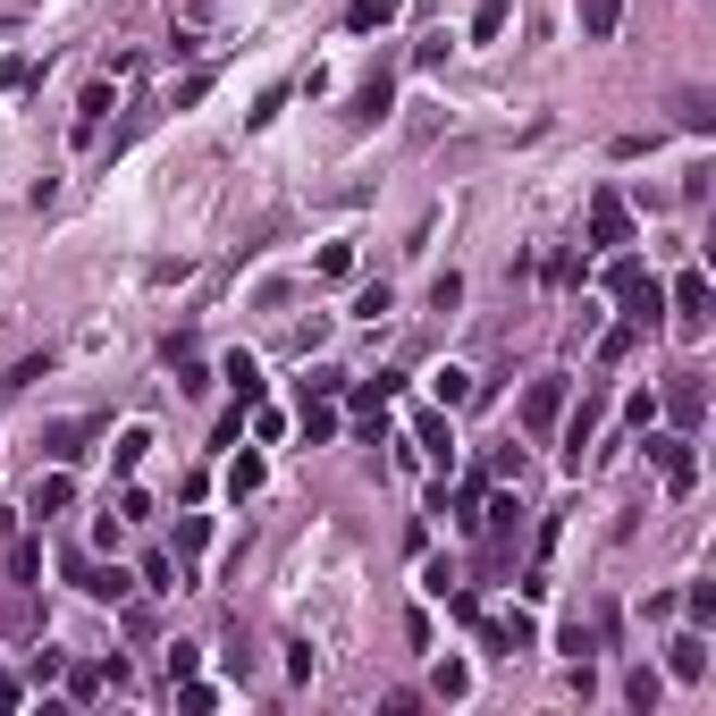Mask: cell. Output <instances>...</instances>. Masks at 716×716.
Returning <instances> with one entry per match:
<instances>
[{
	"mask_svg": "<svg viewBox=\"0 0 716 716\" xmlns=\"http://www.w3.org/2000/svg\"><path fill=\"white\" fill-rule=\"evenodd\" d=\"M666 304H675V321H683V329H708V270H683V279L666 287Z\"/></svg>",
	"mask_w": 716,
	"mask_h": 716,
	"instance_id": "4",
	"label": "cell"
},
{
	"mask_svg": "<svg viewBox=\"0 0 716 716\" xmlns=\"http://www.w3.org/2000/svg\"><path fill=\"white\" fill-rule=\"evenodd\" d=\"M556 422H565V464L582 472V447L598 439V422H607V405H598V396H582V405H573V413H556Z\"/></svg>",
	"mask_w": 716,
	"mask_h": 716,
	"instance_id": "3",
	"label": "cell"
},
{
	"mask_svg": "<svg viewBox=\"0 0 716 716\" xmlns=\"http://www.w3.org/2000/svg\"><path fill=\"white\" fill-rule=\"evenodd\" d=\"M430 691H439V700H464V691H472V666H464V657H447V666L430 675Z\"/></svg>",
	"mask_w": 716,
	"mask_h": 716,
	"instance_id": "16",
	"label": "cell"
},
{
	"mask_svg": "<svg viewBox=\"0 0 716 716\" xmlns=\"http://www.w3.org/2000/svg\"><path fill=\"white\" fill-rule=\"evenodd\" d=\"M666 666H675L683 683H700V675H708V641H700V632H683V641L666 650Z\"/></svg>",
	"mask_w": 716,
	"mask_h": 716,
	"instance_id": "12",
	"label": "cell"
},
{
	"mask_svg": "<svg viewBox=\"0 0 716 716\" xmlns=\"http://www.w3.org/2000/svg\"><path fill=\"white\" fill-rule=\"evenodd\" d=\"M650 464L666 472V489H675V497H683V489L700 481V464H691V447H683V439H650Z\"/></svg>",
	"mask_w": 716,
	"mask_h": 716,
	"instance_id": "5",
	"label": "cell"
},
{
	"mask_svg": "<svg viewBox=\"0 0 716 716\" xmlns=\"http://www.w3.org/2000/svg\"><path fill=\"white\" fill-rule=\"evenodd\" d=\"M177 708H186V716H211V708H220V691H211V683H186V691H177Z\"/></svg>",
	"mask_w": 716,
	"mask_h": 716,
	"instance_id": "26",
	"label": "cell"
},
{
	"mask_svg": "<svg viewBox=\"0 0 716 716\" xmlns=\"http://www.w3.org/2000/svg\"><path fill=\"white\" fill-rule=\"evenodd\" d=\"M101 110H110V85L85 94V110H76V144H94V135H101Z\"/></svg>",
	"mask_w": 716,
	"mask_h": 716,
	"instance_id": "17",
	"label": "cell"
},
{
	"mask_svg": "<svg viewBox=\"0 0 716 716\" xmlns=\"http://www.w3.org/2000/svg\"><path fill=\"white\" fill-rule=\"evenodd\" d=\"M666 413H675V422H700V413H708V388H700V380H691V371H683V380H675V388H666Z\"/></svg>",
	"mask_w": 716,
	"mask_h": 716,
	"instance_id": "9",
	"label": "cell"
},
{
	"mask_svg": "<svg viewBox=\"0 0 716 716\" xmlns=\"http://www.w3.org/2000/svg\"><path fill=\"white\" fill-rule=\"evenodd\" d=\"M388 101H396V85H388V67H380V76H371V85L355 94V127H371V119H388Z\"/></svg>",
	"mask_w": 716,
	"mask_h": 716,
	"instance_id": "11",
	"label": "cell"
},
{
	"mask_svg": "<svg viewBox=\"0 0 716 716\" xmlns=\"http://www.w3.org/2000/svg\"><path fill=\"white\" fill-rule=\"evenodd\" d=\"M304 439H312V447H321V439H337V413H329V405H304Z\"/></svg>",
	"mask_w": 716,
	"mask_h": 716,
	"instance_id": "25",
	"label": "cell"
},
{
	"mask_svg": "<svg viewBox=\"0 0 716 716\" xmlns=\"http://www.w3.org/2000/svg\"><path fill=\"white\" fill-rule=\"evenodd\" d=\"M683 607H691L700 624H708V616H716V582H691V590H683Z\"/></svg>",
	"mask_w": 716,
	"mask_h": 716,
	"instance_id": "27",
	"label": "cell"
},
{
	"mask_svg": "<svg viewBox=\"0 0 716 716\" xmlns=\"http://www.w3.org/2000/svg\"><path fill=\"white\" fill-rule=\"evenodd\" d=\"M422 447H430V456H439V464L456 456V439H447V413H430V422H422Z\"/></svg>",
	"mask_w": 716,
	"mask_h": 716,
	"instance_id": "23",
	"label": "cell"
},
{
	"mask_svg": "<svg viewBox=\"0 0 716 716\" xmlns=\"http://www.w3.org/2000/svg\"><path fill=\"white\" fill-rule=\"evenodd\" d=\"M67 573H76V590H85V598H110V607L127 598V573H119V565H85V556H67Z\"/></svg>",
	"mask_w": 716,
	"mask_h": 716,
	"instance_id": "6",
	"label": "cell"
},
{
	"mask_svg": "<svg viewBox=\"0 0 716 716\" xmlns=\"http://www.w3.org/2000/svg\"><path fill=\"white\" fill-rule=\"evenodd\" d=\"M229 489H236V497H254V489H261V456H236L229 464Z\"/></svg>",
	"mask_w": 716,
	"mask_h": 716,
	"instance_id": "22",
	"label": "cell"
},
{
	"mask_svg": "<svg viewBox=\"0 0 716 716\" xmlns=\"http://www.w3.org/2000/svg\"><path fill=\"white\" fill-rule=\"evenodd\" d=\"M624 26V0H582V42H616Z\"/></svg>",
	"mask_w": 716,
	"mask_h": 716,
	"instance_id": "8",
	"label": "cell"
},
{
	"mask_svg": "<svg viewBox=\"0 0 716 716\" xmlns=\"http://www.w3.org/2000/svg\"><path fill=\"white\" fill-rule=\"evenodd\" d=\"M556 413H565V371H548V380H531V396H522V430L531 439H548Z\"/></svg>",
	"mask_w": 716,
	"mask_h": 716,
	"instance_id": "2",
	"label": "cell"
},
{
	"mask_svg": "<svg viewBox=\"0 0 716 716\" xmlns=\"http://www.w3.org/2000/svg\"><path fill=\"white\" fill-rule=\"evenodd\" d=\"M94 430H101V422H51V430H42V456H51V464H76Z\"/></svg>",
	"mask_w": 716,
	"mask_h": 716,
	"instance_id": "7",
	"label": "cell"
},
{
	"mask_svg": "<svg viewBox=\"0 0 716 716\" xmlns=\"http://www.w3.org/2000/svg\"><path fill=\"white\" fill-rule=\"evenodd\" d=\"M202 548H211V522L186 515V522H177V556H202Z\"/></svg>",
	"mask_w": 716,
	"mask_h": 716,
	"instance_id": "21",
	"label": "cell"
},
{
	"mask_svg": "<svg viewBox=\"0 0 716 716\" xmlns=\"http://www.w3.org/2000/svg\"><path fill=\"white\" fill-rule=\"evenodd\" d=\"M67 506H76V481H67V472H42V481H34V515H67Z\"/></svg>",
	"mask_w": 716,
	"mask_h": 716,
	"instance_id": "10",
	"label": "cell"
},
{
	"mask_svg": "<svg viewBox=\"0 0 716 716\" xmlns=\"http://www.w3.org/2000/svg\"><path fill=\"white\" fill-rule=\"evenodd\" d=\"M229 388L245 396V405H261V371H254V355H229Z\"/></svg>",
	"mask_w": 716,
	"mask_h": 716,
	"instance_id": "18",
	"label": "cell"
},
{
	"mask_svg": "<svg viewBox=\"0 0 716 716\" xmlns=\"http://www.w3.org/2000/svg\"><path fill=\"white\" fill-rule=\"evenodd\" d=\"M0 708H17V683H9V675H0Z\"/></svg>",
	"mask_w": 716,
	"mask_h": 716,
	"instance_id": "28",
	"label": "cell"
},
{
	"mask_svg": "<svg viewBox=\"0 0 716 716\" xmlns=\"http://www.w3.org/2000/svg\"><path fill=\"white\" fill-rule=\"evenodd\" d=\"M632 337H641L632 321H624V329H607V337H598V362H624V355H632Z\"/></svg>",
	"mask_w": 716,
	"mask_h": 716,
	"instance_id": "24",
	"label": "cell"
},
{
	"mask_svg": "<svg viewBox=\"0 0 716 716\" xmlns=\"http://www.w3.org/2000/svg\"><path fill=\"white\" fill-rule=\"evenodd\" d=\"M497 34H506V0H481L472 9V42H497Z\"/></svg>",
	"mask_w": 716,
	"mask_h": 716,
	"instance_id": "20",
	"label": "cell"
},
{
	"mask_svg": "<svg viewBox=\"0 0 716 716\" xmlns=\"http://www.w3.org/2000/svg\"><path fill=\"white\" fill-rule=\"evenodd\" d=\"M430 396L439 405H472V371H430Z\"/></svg>",
	"mask_w": 716,
	"mask_h": 716,
	"instance_id": "15",
	"label": "cell"
},
{
	"mask_svg": "<svg viewBox=\"0 0 716 716\" xmlns=\"http://www.w3.org/2000/svg\"><path fill=\"white\" fill-rule=\"evenodd\" d=\"M624 700H632V708H657V700H666L657 666H632V675H624Z\"/></svg>",
	"mask_w": 716,
	"mask_h": 716,
	"instance_id": "13",
	"label": "cell"
},
{
	"mask_svg": "<svg viewBox=\"0 0 716 716\" xmlns=\"http://www.w3.org/2000/svg\"><path fill=\"white\" fill-rule=\"evenodd\" d=\"M590 245H632V211H624L616 186H598V195H590Z\"/></svg>",
	"mask_w": 716,
	"mask_h": 716,
	"instance_id": "1",
	"label": "cell"
},
{
	"mask_svg": "<svg viewBox=\"0 0 716 716\" xmlns=\"http://www.w3.org/2000/svg\"><path fill=\"white\" fill-rule=\"evenodd\" d=\"M388 17H396V0H355V9H346V26H355V34L388 26Z\"/></svg>",
	"mask_w": 716,
	"mask_h": 716,
	"instance_id": "19",
	"label": "cell"
},
{
	"mask_svg": "<svg viewBox=\"0 0 716 716\" xmlns=\"http://www.w3.org/2000/svg\"><path fill=\"white\" fill-rule=\"evenodd\" d=\"M144 447H152V430L127 422V430H119V447H110V464H119V472H135V464H144Z\"/></svg>",
	"mask_w": 716,
	"mask_h": 716,
	"instance_id": "14",
	"label": "cell"
}]
</instances>
